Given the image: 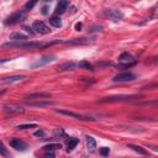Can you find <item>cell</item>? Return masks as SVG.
Instances as JSON below:
<instances>
[{"label":"cell","instance_id":"6da1fadb","mask_svg":"<svg viewBox=\"0 0 158 158\" xmlns=\"http://www.w3.org/2000/svg\"><path fill=\"white\" fill-rule=\"evenodd\" d=\"M58 41L56 42H52V43H41V42H20V43H15V42H7L5 43L4 46L5 47H21V48H28V49H37V48H42V47H48L53 43H57Z\"/></svg>","mask_w":158,"mask_h":158},{"label":"cell","instance_id":"7a4b0ae2","mask_svg":"<svg viewBox=\"0 0 158 158\" xmlns=\"http://www.w3.org/2000/svg\"><path fill=\"white\" fill-rule=\"evenodd\" d=\"M136 63H137V60H136L135 57H133L132 54H130L128 52H123V53H121L120 57H118V68L127 69V68L133 67Z\"/></svg>","mask_w":158,"mask_h":158},{"label":"cell","instance_id":"3957f363","mask_svg":"<svg viewBox=\"0 0 158 158\" xmlns=\"http://www.w3.org/2000/svg\"><path fill=\"white\" fill-rule=\"evenodd\" d=\"M101 16L111 20V21H120L123 17V14L120 10H115V9H109V10H104L101 12Z\"/></svg>","mask_w":158,"mask_h":158},{"label":"cell","instance_id":"277c9868","mask_svg":"<svg viewBox=\"0 0 158 158\" xmlns=\"http://www.w3.org/2000/svg\"><path fill=\"white\" fill-rule=\"evenodd\" d=\"M26 16V12H23L22 10H19L14 14H11L6 20H5V25H15V23H19L21 21H23Z\"/></svg>","mask_w":158,"mask_h":158},{"label":"cell","instance_id":"5b68a950","mask_svg":"<svg viewBox=\"0 0 158 158\" xmlns=\"http://www.w3.org/2000/svg\"><path fill=\"white\" fill-rule=\"evenodd\" d=\"M32 30H35L36 33H40V35H47L51 32L49 27L43 22V21H40V20H36L33 21L32 23Z\"/></svg>","mask_w":158,"mask_h":158},{"label":"cell","instance_id":"8992f818","mask_svg":"<svg viewBox=\"0 0 158 158\" xmlns=\"http://www.w3.org/2000/svg\"><path fill=\"white\" fill-rule=\"evenodd\" d=\"M135 79H136L135 74L126 72V73H120V74L115 75L112 78V81H115V83H126V81H132Z\"/></svg>","mask_w":158,"mask_h":158},{"label":"cell","instance_id":"52a82bcc","mask_svg":"<svg viewBox=\"0 0 158 158\" xmlns=\"http://www.w3.org/2000/svg\"><path fill=\"white\" fill-rule=\"evenodd\" d=\"M2 111L7 115H14V114H22L25 110L23 107L16 105V104H5L2 106Z\"/></svg>","mask_w":158,"mask_h":158},{"label":"cell","instance_id":"ba28073f","mask_svg":"<svg viewBox=\"0 0 158 158\" xmlns=\"http://www.w3.org/2000/svg\"><path fill=\"white\" fill-rule=\"evenodd\" d=\"M9 143H10V146L12 147V148H15L16 151H26L27 148H28V146H27V143L26 142H23L22 139H20V138H11L10 141H9Z\"/></svg>","mask_w":158,"mask_h":158},{"label":"cell","instance_id":"9c48e42d","mask_svg":"<svg viewBox=\"0 0 158 158\" xmlns=\"http://www.w3.org/2000/svg\"><path fill=\"white\" fill-rule=\"evenodd\" d=\"M54 59H56V57H54V56H44V57H42L41 59H38V60H36L35 63H32V64H31V68L43 67V65H46V64H48V63L53 62Z\"/></svg>","mask_w":158,"mask_h":158},{"label":"cell","instance_id":"30bf717a","mask_svg":"<svg viewBox=\"0 0 158 158\" xmlns=\"http://www.w3.org/2000/svg\"><path fill=\"white\" fill-rule=\"evenodd\" d=\"M57 112L60 114V115H65V116H69V117L78 118V120H94L91 117H86L84 115H80V114H77V112H73V111H68V110H57Z\"/></svg>","mask_w":158,"mask_h":158},{"label":"cell","instance_id":"8fae6325","mask_svg":"<svg viewBox=\"0 0 158 158\" xmlns=\"http://www.w3.org/2000/svg\"><path fill=\"white\" fill-rule=\"evenodd\" d=\"M26 77L25 75H11V77H6V78H2L0 81L2 84H12V83H17V81H21L23 80Z\"/></svg>","mask_w":158,"mask_h":158},{"label":"cell","instance_id":"7c38bea8","mask_svg":"<svg viewBox=\"0 0 158 158\" xmlns=\"http://www.w3.org/2000/svg\"><path fill=\"white\" fill-rule=\"evenodd\" d=\"M9 40L15 42V43H20V42H25L27 40V37L21 32H14V33H11L9 36Z\"/></svg>","mask_w":158,"mask_h":158},{"label":"cell","instance_id":"4fadbf2b","mask_svg":"<svg viewBox=\"0 0 158 158\" xmlns=\"http://www.w3.org/2000/svg\"><path fill=\"white\" fill-rule=\"evenodd\" d=\"M132 96L127 95H120V96H111V98H104L100 100V102H112V101H122V100H130Z\"/></svg>","mask_w":158,"mask_h":158},{"label":"cell","instance_id":"5bb4252c","mask_svg":"<svg viewBox=\"0 0 158 158\" xmlns=\"http://www.w3.org/2000/svg\"><path fill=\"white\" fill-rule=\"evenodd\" d=\"M68 5H69V2H68V1H59V2L57 4V7H56V10H54V12H56V16H59L60 14L65 12V10H67Z\"/></svg>","mask_w":158,"mask_h":158},{"label":"cell","instance_id":"9a60e30c","mask_svg":"<svg viewBox=\"0 0 158 158\" xmlns=\"http://www.w3.org/2000/svg\"><path fill=\"white\" fill-rule=\"evenodd\" d=\"M27 105L30 106H36V107H46V106H53V101H28Z\"/></svg>","mask_w":158,"mask_h":158},{"label":"cell","instance_id":"2e32d148","mask_svg":"<svg viewBox=\"0 0 158 158\" xmlns=\"http://www.w3.org/2000/svg\"><path fill=\"white\" fill-rule=\"evenodd\" d=\"M75 68H78V63L74 62H65L59 67V70H74Z\"/></svg>","mask_w":158,"mask_h":158},{"label":"cell","instance_id":"e0dca14e","mask_svg":"<svg viewBox=\"0 0 158 158\" xmlns=\"http://www.w3.org/2000/svg\"><path fill=\"white\" fill-rule=\"evenodd\" d=\"M79 139L75 138V137H69L67 138V147H68V151H73L75 148V146L78 144Z\"/></svg>","mask_w":158,"mask_h":158},{"label":"cell","instance_id":"ac0fdd59","mask_svg":"<svg viewBox=\"0 0 158 158\" xmlns=\"http://www.w3.org/2000/svg\"><path fill=\"white\" fill-rule=\"evenodd\" d=\"M48 22H49V25L51 26H53V27H60L62 26V21H60V17L59 16H52V17H49V20H48Z\"/></svg>","mask_w":158,"mask_h":158},{"label":"cell","instance_id":"d6986e66","mask_svg":"<svg viewBox=\"0 0 158 158\" xmlns=\"http://www.w3.org/2000/svg\"><path fill=\"white\" fill-rule=\"evenodd\" d=\"M85 138H86V147H88V149L89 151H94L96 148V141L94 139V137L86 136Z\"/></svg>","mask_w":158,"mask_h":158},{"label":"cell","instance_id":"ffe728a7","mask_svg":"<svg viewBox=\"0 0 158 158\" xmlns=\"http://www.w3.org/2000/svg\"><path fill=\"white\" fill-rule=\"evenodd\" d=\"M43 148H44V151H48V152H54L56 149H60V148H62V146H60V143H49V144L44 146Z\"/></svg>","mask_w":158,"mask_h":158},{"label":"cell","instance_id":"44dd1931","mask_svg":"<svg viewBox=\"0 0 158 158\" xmlns=\"http://www.w3.org/2000/svg\"><path fill=\"white\" fill-rule=\"evenodd\" d=\"M78 68H83V69H88V70H93V65L86 62V60H81L80 63H78Z\"/></svg>","mask_w":158,"mask_h":158},{"label":"cell","instance_id":"7402d4cb","mask_svg":"<svg viewBox=\"0 0 158 158\" xmlns=\"http://www.w3.org/2000/svg\"><path fill=\"white\" fill-rule=\"evenodd\" d=\"M128 147L132 148L135 152H137V153H139V154H147L146 149H143V148L139 147V146H136V144H128Z\"/></svg>","mask_w":158,"mask_h":158},{"label":"cell","instance_id":"603a6c76","mask_svg":"<svg viewBox=\"0 0 158 158\" xmlns=\"http://www.w3.org/2000/svg\"><path fill=\"white\" fill-rule=\"evenodd\" d=\"M54 136H56L57 138H62V137H63V138H68V137L65 136V132H64L63 128H60V127L54 130Z\"/></svg>","mask_w":158,"mask_h":158},{"label":"cell","instance_id":"cb8c5ba5","mask_svg":"<svg viewBox=\"0 0 158 158\" xmlns=\"http://www.w3.org/2000/svg\"><path fill=\"white\" fill-rule=\"evenodd\" d=\"M37 125L36 123H25V125H19L16 128L17 130H27V128H36Z\"/></svg>","mask_w":158,"mask_h":158},{"label":"cell","instance_id":"d4e9b609","mask_svg":"<svg viewBox=\"0 0 158 158\" xmlns=\"http://www.w3.org/2000/svg\"><path fill=\"white\" fill-rule=\"evenodd\" d=\"M35 5H36V1H31V2L28 1V2H26V4L23 5L22 11H23V12H27V11H30V10H31V9H32Z\"/></svg>","mask_w":158,"mask_h":158},{"label":"cell","instance_id":"484cf974","mask_svg":"<svg viewBox=\"0 0 158 158\" xmlns=\"http://www.w3.org/2000/svg\"><path fill=\"white\" fill-rule=\"evenodd\" d=\"M0 156H2V157H9V152H7V149H6V147L4 146V143L0 141Z\"/></svg>","mask_w":158,"mask_h":158},{"label":"cell","instance_id":"4316f807","mask_svg":"<svg viewBox=\"0 0 158 158\" xmlns=\"http://www.w3.org/2000/svg\"><path fill=\"white\" fill-rule=\"evenodd\" d=\"M51 95L47 94V93H36V94H31L28 98L32 99V98H49Z\"/></svg>","mask_w":158,"mask_h":158},{"label":"cell","instance_id":"83f0119b","mask_svg":"<svg viewBox=\"0 0 158 158\" xmlns=\"http://www.w3.org/2000/svg\"><path fill=\"white\" fill-rule=\"evenodd\" d=\"M100 153H101L102 156H109V153H110V149H109L107 147H102V148L100 149Z\"/></svg>","mask_w":158,"mask_h":158},{"label":"cell","instance_id":"f1b7e54d","mask_svg":"<svg viewBox=\"0 0 158 158\" xmlns=\"http://www.w3.org/2000/svg\"><path fill=\"white\" fill-rule=\"evenodd\" d=\"M43 157H44V158H54V153H53V152H48V151H46Z\"/></svg>","mask_w":158,"mask_h":158},{"label":"cell","instance_id":"f546056e","mask_svg":"<svg viewBox=\"0 0 158 158\" xmlns=\"http://www.w3.org/2000/svg\"><path fill=\"white\" fill-rule=\"evenodd\" d=\"M25 30H26L30 35H33V33H35V31H32V27H25Z\"/></svg>","mask_w":158,"mask_h":158},{"label":"cell","instance_id":"4dcf8cb0","mask_svg":"<svg viewBox=\"0 0 158 158\" xmlns=\"http://www.w3.org/2000/svg\"><path fill=\"white\" fill-rule=\"evenodd\" d=\"M43 135H44V133H43V131H41V130H38V131L35 132V136H41V137H42Z\"/></svg>","mask_w":158,"mask_h":158},{"label":"cell","instance_id":"1f68e13d","mask_svg":"<svg viewBox=\"0 0 158 158\" xmlns=\"http://www.w3.org/2000/svg\"><path fill=\"white\" fill-rule=\"evenodd\" d=\"M47 12H48V7H47V6H43V7H42V14L46 15Z\"/></svg>","mask_w":158,"mask_h":158},{"label":"cell","instance_id":"d6a6232c","mask_svg":"<svg viewBox=\"0 0 158 158\" xmlns=\"http://www.w3.org/2000/svg\"><path fill=\"white\" fill-rule=\"evenodd\" d=\"M80 28H81V23H77V25H75V30L79 31Z\"/></svg>","mask_w":158,"mask_h":158},{"label":"cell","instance_id":"836d02e7","mask_svg":"<svg viewBox=\"0 0 158 158\" xmlns=\"http://www.w3.org/2000/svg\"><path fill=\"white\" fill-rule=\"evenodd\" d=\"M6 60H7V59H1V60H0V64H1V63H4V62H6Z\"/></svg>","mask_w":158,"mask_h":158}]
</instances>
